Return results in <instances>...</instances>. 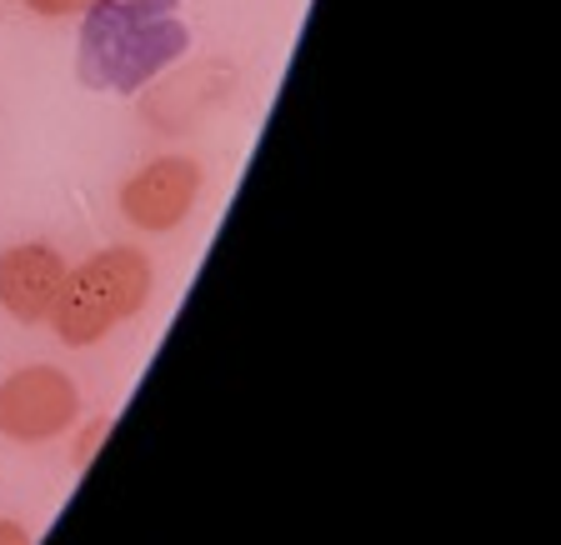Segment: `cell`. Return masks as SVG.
<instances>
[{
  "label": "cell",
  "instance_id": "8992f818",
  "mask_svg": "<svg viewBox=\"0 0 561 545\" xmlns=\"http://www.w3.org/2000/svg\"><path fill=\"white\" fill-rule=\"evenodd\" d=\"M105 430H111V420H95V426H91V436H85V441H81V451H76V461H91V451H95V445H101V436H105Z\"/></svg>",
  "mask_w": 561,
  "mask_h": 545
},
{
  "label": "cell",
  "instance_id": "5b68a950",
  "mask_svg": "<svg viewBox=\"0 0 561 545\" xmlns=\"http://www.w3.org/2000/svg\"><path fill=\"white\" fill-rule=\"evenodd\" d=\"M35 15H46V21H60V15H76V11H85L91 0H25Z\"/></svg>",
  "mask_w": 561,
  "mask_h": 545
},
{
  "label": "cell",
  "instance_id": "3957f363",
  "mask_svg": "<svg viewBox=\"0 0 561 545\" xmlns=\"http://www.w3.org/2000/svg\"><path fill=\"white\" fill-rule=\"evenodd\" d=\"M201 196V165L191 155H156L121 186V216L136 231H175Z\"/></svg>",
  "mask_w": 561,
  "mask_h": 545
},
{
  "label": "cell",
  "instance_id": "52a82bcc",
  "mask_svg": "<svg viewBox=\"0 0 561 545\" xmlns=\"http://www.w3.org/2000/svg\"><path fill=\"white\" fill-rule=\"evenodd\" d=\"M0 541H25L21 525H0Z\"/></svg>",
  "mask_w": 561,
  "mask_h": 545
},
{
  "label": "cell",
  "instance_id": "277c9868",
  "mask_svg": "<svg viewBox=\"0 0 561 545\" xmlns=\"http://www.w3.org/2000/svg\"><path fill=\"white\" fill-rule=\"evenodd\" d=\"M66 260H60L56 245H41V241H25L11 245L0 256V311L11 315L21 325H41L56 305L60 286H66Z\"/></svg>",
  "mask_w": 561,
  "mask_h": 545
},
{
  "label": "cell",
  "instance_id": "6da1fadb",
  "mask_svg": "<svg viewBox=\"0 0 561 545\" xmlns=\"http://www.w3.org/2000/svg\"><path fill=\"white\" fill-rule=\"evenodd\" d=\"M146 301H151V260H146V251L111 245V251H95L91 260H81L76 270H66V286H60L46 321L56 325V336L66 346L85 350L111 336L121 321L146 311Z\"/></svg>",
  "mask_w": 561,
  "mask_h": 545
},
{
  "label": "cell",
  "instance_id": "7a4b0ae2",
  "mask_svg": "<svg viewBox=\"0 0 561 545\" xmlns=\"http://www.w3.org/2000/svg\"><path fill=\"white\" fill-rule=\"evenodd\" d=\"M81 416V391L56 366H25L0 381V436L15 445L56 441Z\"/></svg>",
  "mask_w": 561,
  "mask_h": 545
}]
</instances>
